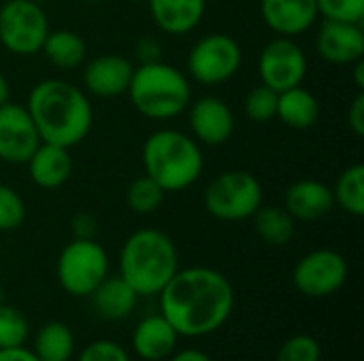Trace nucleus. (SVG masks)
Here are the masks:
<instances>
[{
    "label": "nucleus",
    "mask_w": 364,
    "mask_h": 361,
    "mask_svg": "<svg viewBox=\"0 0 364 361\" xmlns=\"http://www.w3.org/2000/svg\"><path fill=\"white\" fill-rule=\"evenodd\" d=\"M41 136L26 106L15 102L0 104V160L6 164H26Z\"/></svg>",
    "instance_id": "nucleus-12"
},
{
    "label": "nucleus",
    "mask_w": 364,
    "mask_h": 361,
    "mask_svg": "<svg viewBox=\"0 0 364 361\" xmlns=\"http://www.w3.org/2000/svg\"><path fill=\"white\" fill-rule=\"evenodd\" d=\"M322 360V347L320 343L309 334H294L290 336L279 349L275 361H320Z\"/></svg>",
    "instance_id": "nucleus-30"
},
{
    "label": "nucleus",
    "mask_w": 364,
    "mask_h": 361,
    "mask_svg": "<svg viewBox=\"0 0 364 361\" xmlns=\"http://www.w3.org/2000/svg\"><path fill=\"white\" fill-rule=\"evenodd\" d=\"M348 126L350 130L360 138L364 136V94L358 91V96L352 100L350 109H348Z\"/></svg>",
    "instance_id": "nucleus-35"
},
{
    "label": "nucleus",
    "mask_w": 364,
    "mask_h": 361,
    "mask_svg": "<svg viewBox=\"0 0 364 361\" xmlns=\"http://www.w3.org/2000/svg\"><path fill=\"white\" fill-rule=\"evenodd\" d=\"M318 55L337 66H352L364 57V30L363 23L322 19L316 34Z\"/></svg>",
    "instance_id": "nucleus-13"
},
{
    "label": "nucleus",
    "mask_w": 364,
    "mask_h": 361,
    "mask_svg": "<svg viewBox=\"0 0 364 361\" xmlns=\"http://www.w3.org/2000/svg\"><path fill=\"white\" fill-rule=\"evenodd\" d=\"M0 304H4V289L0 287Z\"/></svg>",
    "instance_id": "nucleus-40"
},
{
    "label": "nucleus",
    "mask_w": 364,
    "mask_h": 361,
    "mask_svg": "<svg viewBox=\"0 0 364 361\" xmlns=\"http://www.w3.org/2000/svg\"><path fill=\"white\" fill-rule=\"evenodd\" d=\"M49 19L36 0H6L0 6V45L13 55H36L49 34Z\"/></svg>",
    "instance_id": "nucleus-8"
},
{
    "label": "nucleus",
    "mask_w": 364,
    "mask_h": 361,
    "mask_svg": "<svg viewBox=\"0 0 364 361\" xmlns=\"http://www.w3.org/2000/svg\"><path fill=\"white\" fill-rule=\"evenodd\" d=\"M352 66H354V70H352V72H354V83H356V87L363 91L364 89V57L363 60H358V62H354Z\"/></svg>",
    "instance_id": "nucleus-38"
},
{
    "label": "nucleus",
    "mask_w": 364,
    "mask_h": 361,
    "mask_svg": "<svg viewBox=\"0 0 364 361\" xmlns=\"http://www.w3.org/2000/svg\"><path fill=\"white\" fill-rule=\"evenodd\" d=\"M160 296V315L179 336L203 338L218 332L232 315V283L213 268L177 270Z\"/></svg>",
    "instance_id": "nucleus-1"
},
{
    "label": "nucleus",
    "mask_w": 364,
    "mask_h": 361,
    "mask_svg": "<svg viewBox=\"0 0 364 361\" xmlns=\"http://www.w3.org/2000/svg\"><path fill=\"white\" fill-rule=\"evenodd\" d=\"M9 98H11V85H9L6 77L0 72V104L9 102Z\"/></svg>",
    "instance_id": "nucleus-39"
},
{
    "label": "nucleus",
    "mask_w": 364,
    "mask_h": 361,
    "mask_svg": "<svg viewBox=\"0 0 364 361\" xmlns=\"http://www.w3.org/2000/svg\"><path fill=\"white\" fill-rule=\"evenodd\" d=\"M260 15L277 36L288 38L305 34L320 17L316 0H260Z\"/></svg>",
    "instance_id": "nucleus-16"
},
{
    "label": "nucleus",
    "mask_w": 364,
    "mask_h": 361,
    "mask_svg": "<svg viewBox=\"0 0 364 361\" xmlns=\"http://www.w3.org/2000/svg\"><path fill=\"white\" fill-rule=\"evenodd\" d=\"M348 281V262L333 249H316L303 255L292 272L294 287L307 298H328Z\"/></svg>",
    "instance_id": "nucleus-10"
},
{
    "label": "nucleus",
    "mask_w": 364,
    "mask_h": 361,
    "mask_svg": "<svg viewBox=\"0 0 364 361\" xmlns=\"http://www.w3.org/2000/svg\"><path fill=\"white\" fill-rule=\"evenodd\" d=\"M318 13L324 19L363 23L364 0H316Z\"/></svg>",
    "instance_id": "nucleus-32"
},
{
    "label": "nucleus",
    "mask_w": 364,
    "mask_h": 361,
    "mask_svg": "<svg viewBox=\"0 0 364 361\" xmlns=\"http://www.w3.org/2000/svg\"><path fill=\"white\" fill-rule=\"evenodd\" d=\"M284 209L294 217V221H316L335 209L333 187L318 179L294 181L286 189Z\"/></svg>",
    "instance_id": "nucleus-17"
},
{
    "label": "nucleus",
    "mask_w": 364,
    "mask_h": 361,
    "mask_svg": "<svg viewBox=\"0 0 364 361\" xmlns=\"http://www.w3.org/2000/svg\"><path fill=\"white\" fill-rule=\"evenodd\" d=\"M179 334L162 315L141 319L132 332V351L145 361L168 360L177 349Z\"/></svg>",
    "instance_id": "nucleus-19"
},
{
    "label": "nucleus",
    "mask_w": 364,
    "mask_h": 361,
    "mask_svg": "<svg viewBox=\"0 0 364 361\" xmlns=\"http://www.w3.org/2000/svg\"><path fill=\"white\" fill-rule=\"evenodd\" d=\"M190 130L196 143L220 147L230 140L235 132V115L230 106L218 96H203L190 102Z\"/></svg>",
    "instance_id": "nucleus-14"
},
{
    "label": "nucleus",
    "mask_w": 364,
    "mask_h": 361,
    "mask_svg": "<svg viewBox=\"0 0 364 361\" xmlns=\"http://www.w3.org/2000/svg\"><path fill=\"white\" fill-rule=\"evenodd\" d=\"M90 298H92L94 311L98 313L100 319L122 321L124 317H128L134 311L141 296L117 274V277H107L92 291Z\"/></svg>",
    "instance_id": "nucleus-21"
},
{
    "label": "nucleus",
    "mask_w": 364,
    "mask_h": 361,
    "mask_svg": "<svg viewBox=\"0 0 364 361\" xmlns=\"http://www.w3.org/2000/svg\"><path fill=\"white\" fill-rule=\"evenodd\" d=\"M43 143L75 147L83 143L94 123V109L83 89L62 79L38 81L26 104Z\"/></svg>",
    "instance_id": "nucleus-2"
},
{
    "label": "nucleus",
    "mask_w": 364,
    "mask_h": 361,
    "mask_svg": "<svg viewBox=\"0 0 364 361\" xmlns=\"http://www.w3.org/2000/svg\"><path fill=\"white\" fill-rule=\"evenodd\" d=\"M132 62L117 53H105L90 60L83 68V85L96 98H117L128 91Z\"/></svg>",
    "instance_id": "nucleus-15"
},
{
    "label": "nucleus",
    "mask_w": 364,
    "mask_h": 361,
    "mask_svg": "<svg viewBox=\"0 0 364 361\" xmlns=\"http://www.w3.org/2000/svg\"><path fill=\"white\" fill-rule=\"evenodd\" d=\"M171 361H213L207 353H203V351H198V349H186V351H177V353H173Z\"/></svg>",
    "instance_id": "nucleus-37"
},
{
    "label": "nucleus",
    "mask_w": 364,
    "mask_h": 361,
    "mask_svg": "<svg viewBox=\"0 0 364 361\" xmlns=\"http://www.w3.org/2000/svg\"><path fill=\"white\" fill-rule=\"evenodd\" d=\"M275 117H279V121L292 130H309L320 117L318 98L303 85L279 91Z\"/></svg>",
    "instance_id": "nucleus-22"
},
{
    "label": "nucleus",
    "mask_w": 364,
    "mask_h": 361,
    "mask_svg": "<svg viewBox=\"0 0 364 361\" xmlns=\"http://www.w3.org/2000/svg\"><path fill=\"white\" fill-rule=\"evenodd\" d=\"M77 361H130V357L126 349L113 340H94L79 353Z\"/></svg>",
    "instance_id": "nucleus-33"
},
{
    "label": "nucleus",
    "mask_w": 364,
    "mask_h": 361,
    "mask_svg": "<svg viewBox=\"0 0 364 361\" xmlns=\"http://www.w3.org/2000/svg\"><path fill=\"white\" fill-rule=\"evenodd\" d=\"M26 219L23 198L11 187L0 183V232L17 230Z\"/></svg>",
    "instance_id": "nucleus-31"
},
{
    "label": "nucleus",
    "mask_w": 364,
    "mask_h": 361,
    "mask_svg": "<svg viewBox=\"0 0 364 361\" xmlns=\"http://www.w3.org/2000/svg\"><path fill=\"white\" fill-rule=\"evenodd\" d=\"M126 94L132 106L143 117L154 121L173 119L181 115L192 102V87L188 77L162 60L136 66L132 70Z\"/></svg>",
    "instance_id": "nucleus-5"
},
{
    "label": "nucleus",
    "mask_w": 364,
    "mask_h": 361,
    "mask_svg": "<svg viewBox=\"0 0 364 361\" xmlns=\"http://www.w3.org/2000/svg\"><path fill=\"white\" fill-rule=\"evenodd\" d=\"M30 326L23 313L11 304H0V349L26 345Z\"/></svg>",
    "instance_id": "nucleus-28"
},
{
    "label": "nucleus",
    "mask_w": 364,
    "mask_h": 361,
    "mask_svg": "<svg viewBox=\"0 0 364 361\" xmlns=\"http://www.w3.org/2000/svg\"><path fill=\"white\" fill-rule=\"evenodd\" d=\"M258 74L260 81L279 91L296 87L307 74V55L303 47L288 36H277L269 40L258 55Z\"/></svg>",
    "instance_id": "nucleus-11"
},
{
    "label": "nucleus",
    "mask_w": 364,
    "mask_h": 361,
    "mask_svg": "<svg viewBox=\"0 0 364 361\" xmlns=\"http://www.w3.org/2000/svg\"><path fill=\"white\" fill-rule=\"evenodd\" d=\"M277 91L267 87L264 83L252 87L247 94H245V100H243V109H245V115L256 121V123H267L271 119H275V113H277Z\"/></svg>",
    "instance_id": "nucleus-29"
},
{
    "label": "nucleus",
    "mask_w": 364,
    "mask_h": 361,
    "mask_svg": "<svg viewBox=\"0 0 364 361\" xmlns=\"http://www.w3.org/2000/svg\"><path fill=\"white\" fill-rule=\"evenodd\" d=\"M164 196H166V191L147 174L134 179L126 189V202H128L130 211H134L136 215L156 213L162 206Z\"/></svg>",
    "instance_id": "nucleus-27"
},
{
    "label": "nucleus",
    "mask_w": 364,
    "mask_h": 361,
    "mask_svg": "<svg viewBox=\"0 0 364 361\" xmlns=\"http://www.w3.org/2000/svg\"><path fill=\"white\" fill-rule=\"evenodd\" d=\"M243 62L239 43L224 34L213 32L198 38L188 53V72L200 85H222L230 81Z\"/></svg>",
    "instance_id": "nucleus-9"
},
{
    "label": "nucleus",
    "mask_w": 364,
    "mask_h": 361,
    "mask_svg": "<svg viewBox=\"0 0 364 361\" xmlns=\"http://www.w3.org/2000/svg\"><path fill=\"white\" fill-rule=\"evenodd\" d=\"M262 183L247 170H226L218 174L203 194L207 213L226 223L252 219V215L262 206Z\"/></svg>",
    "instance_id": "nucleus-6"
},
{
    "label": "nucleus",
    "mask_w": 364,
    "mask_h": 361,
    "mask_svg": "<svg viewBox=\"0 0 364 361\" xmlns=\"http://www.w3.org/2000/svg\"><path fill=\"white\" fill-rule=\"evenodd\" d=\"M154 23L171 36L190 34L205 17L207 0H147Z\"/></svg>",
    "instance_id": "nucleus-20"
},
{
    "label": "nucleus",
    "mask_w": 364,
    "mask_h": 361,
    "mask_svg": "<svg viewBox=\"0 0 364 361\" xmlns=\"http://www.w3.org/2000/svg\"><path fill=\"white\" fill-rule=\"evenodd\" d=\"M70 230H73V238H94L98 223L90 213H77L70 219Z\"/></svg>",
    "instance_id": "nucleus-34"
},
{
    "label": "nucleus",
    "mask_w": 364,
    "mask_h": 361,
    "mask_svg": "<svg viewBox=\"0 0 364 361\" xmlns=\"http://www.w3.org/2000/svg\"><path fill=\"white\" fill-rule=\"evenodd\" d=\"M0 361H41L34 351L21 347H11V349H0Z\"/></svg>",
    "instance_id": "nucleus-36"
},
{
    "label": "nucleus",
    "mask_w": 364,
    "mask_h": 361,
    "mask_svg": "<svg viewBox=\"0 0 364 361\" xmlns=\"http://www.w3.org/2000/svg\"><path fill=\"white\" fill-rule=\"evenodd\" d=\"M333 200L335 206H341L348 215L352 217H363L364 215V166L363 164H352L348 166L335 187H333Z\"/></svg>",
    "instance_id": "nucleus-26"
},
{
    "label": "nucleus",
    "mask_w": 364,
    "mask_h": 361,
    "mask_svg": "<svg viewBox=\"0 0 364 361\" xmlns=\"http://www.w3.org/2000/svg\"><path fill=\"white\" fill-rule=\"evenodd\" d=\"M28 164V174L32 183L41 189H58L62 187L70 174H73V155L70 149L53 145V143H43L34 149L30 155Z\"/></svg>",
    "instance_id": "nucleus-18"
},
{
    "label": "nucleus",
    "mask_w": 364,
    "mask_h": 361,
    "mask_svg": "<svg viewBox=\"0 0 364 361\" xmlns=\"http://www.w3.org/2000/svg\"><path fill=\"white\" fill-rule=\"evenodd\" d=\"M177 270V247L168 234L156 228L136 230L119 251V277L139 296H158Z\"/></svg>",
    "instance_id": "nucleus-3"
},
{
    "label": "nucleus",
    "mask_w": 364,
    "mask_h": 361,
    "mask_svg": "<svg viewBox=\"0 0 364 361\" xmlns=\"http://www.w3.org/2000/svg\"><path fill=\"white\" fill-rule=\"evenodd\" d=\"M32 351L41 361H70L75 355V336L66 323L49 321L36 332Z\"/></svg>",
    "instance_id": "nucleus-25"
},
{
    "label": "nucleus",
    "mask_w": 364,
    "mask_h": 361,
    "mask_svg": "<svg viewBox=\"0 0 364 361\" xmlns=\"http://www.w3.org/2000/svg\"><path fill=\"white\" fill-rule=\"evenodd\" d=\"M58 281L75 298H90L109 277V255L94 238H73L58 257Z\"/></svg>",
    "instance_id": "nucleus-7"
},
{
    "label": "nucleus",
    "mask_w": 364,
    "mask_h": 361,
    "mask_svg": "<svg viewBox=\"0 0 364 361\" xmlns=\"http://www.w3.org/2000/svg\"><path fill=\"white\" fill-rule=\"evenodd\" d=\"M41 51L45 53L51 66L62 70H73L85 62L87 45L81 34L62 28V30H49Z\"/></svg>",
    "instance_id": "nucleus-23"
},
{
    "label": "nucleus",
    "mask_w": 364,
    "mask_h": 361,
    "mask_svg": "<svg viewBox=\"0 0 364 361\" xmlns=\"http://www.w3.org/2000/svg\"><path fill=\"white\" fill-rule=\"evenodd\" d=\"M254 230L258 238L271 247H286L296 232L294 217L284 206H260L254 215Z\"/></svg>",
    "instance_id": "nucleus-24"
},
{
    "label": "nucleus",
    "mask_w": 364,
    "mask_h": 361,
    "mask_svg": "<svg viewBox=\"0 0 364 361\" xmlns=\"http://www.w3.org/2000/svg\"><path fill=\"white\" fill-rule=\"evenodd\" d=\"M143 168L166 194L192 187L205 168L200 145L173 128H160L143 143Z\"/></svg>",
    "instance_id": "nucleus-4"
},
{
    "label": "nucleus",
    "mask_w": 364,
    "mask_h": 361,
    "mask_svg": "<svg viewBox=\"0 0 364 361\" xmlns=\"http://www.w3.org/2000/svg\"><path fill=\"white\" fill-rule=\"evenodd\" d=\"M130 2H147V0H130Z\"/></svg>",
    "instance_id": "nucleus-41"
}]
</instances>
